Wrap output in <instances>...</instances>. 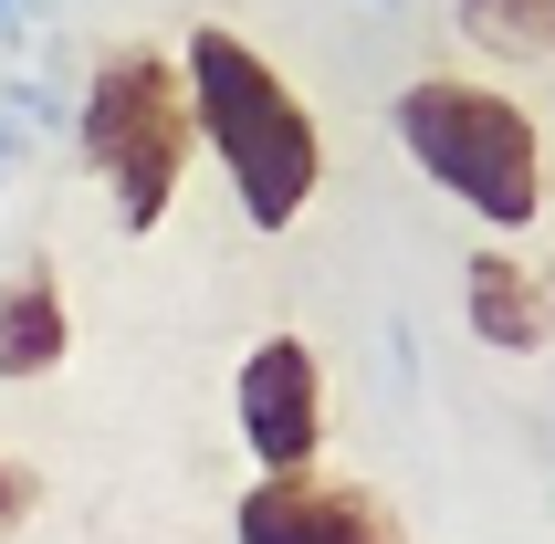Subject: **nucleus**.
I'll return each mask as SVG.
<instances>
[{"instance_id": "nucleus-4", "label": "nucleus", "mask_w": 555, "mask_h": 544, "mask_svg": "<svg viewBox=\"0 0 555 544\" xmlns=\"http://www.w3.org/2000/svg\"><path fill=\"white\" fill-rule=\"evenodd\" d=\"M231 409H242V440L262 461V482L273 471H314V451H325V366H314L305 335H262L242 357Z\"/></svg>"}, {"instance_id": "nucleus-10", "label": "nucleus", "mask_w": 555, "mask_h": 544, "mask_svg": "<svg viewBox=\"0 0 555 544\" xmlns=\"http://www.w3.org/2000/svg\"><path fill=\"white\" fill-rule=\"evenodd\" d=\"M11 157H22V126L0 116V179H11Z\"/></svg>"}, {"instance_id": "nucleus-1", "label": "nucleus", "mask_w": 555, "mask_h": 544, "mask_svg": "<svg viewBox=\"0 0 555 544\" xmlns=\"http://www.w3.org/2000/svg\"><path fill=\"white\" fill-rule=\"evenodd\" d=\"M179 94H189V137H199V147L231 168V189H242V220L251 231H294L305 199L325 189V137H314L305 94L220 22L189 31Z\"/></svg>"}, {"instance_id": "nucleus-2", "label": "nucleus", "mask_w": 555, "mask_h": 544, "mask_svg": "<svg viewBox=\"0 0 555 544\" xmlns=\"http://www.w3.org/2000/svg\"><path fill=\"white\" fill-rule=\"evenodd\" d=\"M74 147L85 168L105 179L116 199V231H157V210L179 199V168H189V94H179V63L157 42H116V53L85 74V105H74Z\"/></svg>"}, {"instance_id": "nucleus-6", "label": "nucleus", "mask_w": 555, "mask_h": 544, "mask_svg": "<svg viewBox=\"0 0 555 544\" xmlns=\"http://www.w3.org/2000/svg\"><path fill=\"white\" fill-rule=\"evenodd\" d=\"M63 346H74V314H63V283L42 262H22L0 283V377H53Z\"/></svg>"}, {"instance_id": "nucleus-3", "label": "nucleus", "mask_w": 555, "mask_h": 544, "mask_svg": "<svg viewBox=\"0 0 555 544\" xmlns=\"http://www.w3.org/2000/svg\"><path fill=\"white\" fill-rule=\"evenodd\" d=\"M399 137L462 210H482L493 231H534V210H545V137H534V116L514 94L430 74V85L399 94Z\"/></svg>"}, {"instance_id": "nucleus-7", "label": "nucleus", "mask_w": 555, "mask_h": 544, "mask_svg": "<svg viewBox=\"0 0 555 544\" xmlns=\"http://www.w3.org/2000/svg\"><path fill=\"white\" fill-rule=\"evenodd\" d=\"M462 314L493 335L503 357H534V346H545V272L514 262V251H482V262L462 272Z\"/></svg>"}, {"instance_id": "nucleus-9", "label": "nucleus", "mask_w": 555, "mask_h": 544, "mask_svg": "<svg viewBox=\"0 0 555 544\" xmlns=\"http://www.w3.org/2000/svg\"><path fill=\"white\" fill-rule=\"evenodd\" d=\"M22 514H31V471H22V461H0V544L22 534Z\"/></svg>"}, {"instance_id": "nucleus-8", "label": "nucleus", "mask_w": 555, "mask_h": 544, "mask_svg": "<svg viewBox=\"0 0 555 544\" xmlns=\"http://www.w3.org/2000/svg\"><path fill=\"white\" fill-rule=\"evenodd\" d=\"M545 11H555V0H462V31L493 63H545V31H555Z\"/></svg>"}, {"instance_id": "nucleus-5", "label": "nucleus", "mask_w": 555, "mask_h": 544, "mask_svg": "<svg viewBox=\"0 0 555 544\" xmlns=\"http://www.w3.org/2000/svg\"><path fill=\"white\" fill-rule=\"evenodd\" d=\"M242 544H409L399 514L367 482H325V471H273L242 492Z\"/></svg>"}, {"instance_id": "nucleus-11", "label": "nucleus", "mask_w": 555, "mask_h": 544, "mask_svg": "<svg viewBox=\"0 0 555 544\" xmlns=\"http://www.w3.org/2000/svg\"><path fill=\"white\" fill-rule=\"evenodd\" d=\"M0 22H11V0H0Z\"/></svg>"}]
</instances>
